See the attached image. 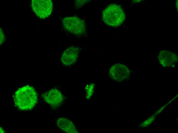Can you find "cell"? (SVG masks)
Returning <instances> with one entry per match:
<instances>
[{"instance_id": "obj_3", "label": "cell", "mask_w": 178, "mask_h": 133, "mask_svg": "<svg viewBox=\"0 0 178 133\" xmlns=\"http://www.w3.org/2000/svg\"><path fill=\"white\" fill-rule=\"evenodd\" d=\"M62 23L64 28L71 33L82 35L86 32L85 23L78 17H69L65 18L62 19Z\"/></svg>"}, {"instance_id": "obj_6", "label": "cell", "mask_w": 178, "mask_h": 133, "mask_svg": "<svg viewBox=\"0 0 178 133\" xmlns=\"http://www.w3.org/2000/svg\"><path fill=\"white\" fill-rule=\"evenodd\" d=\"M45 102L52 107L60 106L62 104L64 98L62 94L58 90L52 89L44 95Z\"/></svg>"}, {"instance_id": "obj_12", "label": "cell", "mask_w": 178, "mask_h": 133, "mask_svg": "<svg viewBox=\"0 0 178 133\" xmlns=\"http://www.w3.org/2000/svg\"><path fill=\"white\" fill-rule=\"evenodd\" d=\"M0 132H2L3 133L4 132V131H3V129H2V128H0Z\"/></svg>"}, {"instance_id": "obj_13", "label": "cell", "mask_w": 178, "mask_h": 133, "mask_svg": "<svg viewBox=\"0 0 178 133\" xmlns=\"http://www.w3.org/2000/svg\"><path fill=\"white\" fill-rule=\"evenodd\" d=\"M176 7L177 8V9H178V0H177L176 1Z\"/></svg>"}, {"instance_id": "obj_9", "label": "cell", "mask_w": 178, "mask_h": 133, "mask_svg": "<svg viewBox=\"0 0 178 133\" xmlns=\"http://www.w3.org/2000/svg\"><path fill=\"white\" fill-rule=\"evenodd\" d=\"M57 126L63 131L68 133H78L74 125L69 119L61 117L57 120Z\"/></svg>"}, {"instance_id": "obj_11", "label": "cell", "mask_w": 178, "mask_h": 133, "mask_svg": "<svg viewBox=\"0 0 178 133\" xmlns=\"http://www.w3.org/2000/svg\"><path fill=\"white\" fill-rule=\"evenodd\" d=\"M5 35L2 29L0 28V44H2L5 40Z\"/></svg>"}, {"instance_id": "obj_7", "label": "cell", "mask_w": 178, "mask_h": 133, "mask_svg": "<svg viewBox=\"0 0 178 133\" xmlns=\"http://www.w3.org/2000/svg\"><path fill=\"white\" fill-rule=\"evenodd\" d=\"M158 58L160 63L165 67H173L178 62V57L176 54L168 50L160 51Z\"/></svg>"}, {"instance_id": "obj_10", "label": "cell", "mask_w": 178, "mask_h": 133, "mask_svg": "<svg viewBox=\"0 0 178 133\" xmlns=\"http://www.w3.org/2000/svg\"><path fill=\"white\" fill-rule=\"evenodd\" d=\"M94 85L93 84H90L87 85L85 89L86 92L87 98H90L92 95L93 91Z\"/></svg>"}, {"instance_id": "obj_4", "label": "cell", "mask_w": 178, "mask_h": 133, "mask_svg": "<svg viewBox=\"0 0 178 133\" xmlns=\"http://www.w3.org/2000/svg\"><path fill=\"white\" fill-rule=\"evenodd\" d=\"M31 4L32 9L39 18L48 17L52 13L53 4L50 0H32Z\"/></svg>"}, {"instance_id": "obj_1", "label": "cell", "mask_w": 178, "mask_h": 133, "mask_svg": "<svg viewBox=\"0 0 178 133\" xmlns=\"http://www.w3.org/2000/svg\"><path fill=\"white\" fill-rule=\"evenodd\" d=\"M37 98V93L33 87L29 85L18 89L14 97L15 105L19 109L23 110L32 109L35 106Z\"/></svg>"}, {"instance_id": "obj_2", "label": "cell", "mask_w": 178, "mask_h": 133, "mask_svg": "<svg viewBox=\"0 0 178 133\" xmlns=\"http://www.w3.org/2000/svg\"><path fill=\"white\" fill-rule=\"evenodd\" d=\"M103 20L108 25L116 27L124 21L125 16L124 10L119 5L115 4L107 6L102 13Z\"/></svg>"}, {"instance_id": "obj_8", "label": "cell", "mask_w": 178, "mask_h": 133, "mask_svg": "<svg viewBox=\"0 0 178 133\" xmlns=\"http://www.w3.org/2000/svg\"><path fill=\"white\" fill-rule=\"evenodd\" d=\"M78 50L76 48L71 47L68 49L62 56V62L66 65L72 64L76 60L78 56Z\"/></svg>"}, {"instance_id": "obj_5", "label": "cell", "mask_w": 178, "mask_h": 133, "mask_svg": "<svg viewBox=\"0 0 178 133\" xmlns=\"http://www.w3.org/2000/svg\"><path fill=\"white\" fill-rule=\"evenodd\" d=\"M130 73L129 69L126 65L117 63L112 66L109 71V74L114 80L118 81L123 80L127 77Z\"/></svg>"}]
</instances>
